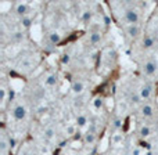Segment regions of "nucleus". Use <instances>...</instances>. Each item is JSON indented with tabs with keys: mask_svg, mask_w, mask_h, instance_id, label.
<instances>
[{
	"mask_svg": "<svg viewBox=\"0 0 158 155\" xmlns=\"http://www.w3.org/2000/svg\"><path fill=\"white\" fill-rule=\"evenodd\" d=\"M157 69H158V63H157V60H147L144 63V65H143V72H144L147 76H153V75H156V72H157Z\"/></svg>",
	"mask_w": 158,
	"mask_h": 155,
	"instance_id": "f257e3e1",
	"label": "nucleus"
},
{
	"mask_svg": "<svg viewBox=\"0 0 158 155\" xmlns=\"http://www.w3.org/2000/svg\"><path fill=\"white\" fill-rule=\"evenodd\" d=\"M139 13H137L135 8H126L125 10V21L129 25H137L139 22Z\"/></svg>",
	"mask_w": 158,
	"mask_h": 155,
	"instance_id": "f03ea898",
	"label": "nucleus"
},
{
	"mask_svg": "<svg viewBox=\"0 0 158 155\" xmlns=\"http://www.w3.org/2000/svg\"><path fill=\"white\" fill-rule=\"evenodd\" d=\"M13 116L15 120H24L27 118V108L24 105H21V104L15 105L13 109Z\"/></svg>",
	"mask_w": 158,
	"mask_h": 155,
	"instance_id": "7ed1b4c3",
	"label": "nucleus"
},
{
	"mask_svg": "<svg viewBox=\"0 0 158 155\" xmlns=\"http://www.w3.org/2000/svg\"><path fill=\"white\" fill-rule=\"evenodd\" d=\"M151 92H153V86H151L150 83H147V84H144V86L140 89V97H142V100H148L150 98V96H151Z\"/></svg>",
	"mask_w": 158,
	"mask_h": 155,
	"instance_id": "20e7f679",
	"label": "nucleus"
},
{
	"mask_svg": "<svg viewBox=\"0 0 158 155\" xmlns=\"http://www.w3.org/2000/svg\"><path fill=\"white\" fill-rule=\"evenodd\" d=\"M15 13L18 14V15H21L22 18H24V17H27V14L29 13V6L25 4V3L17 4V7H15Z\"/></svg>",
	"mask_w": 158,
	"mask_h": 155,
	"instance_id": "39448f33",
	"label": "nucleus"
},
{
	"mask_svg": "<svg viewBox=\"0 0 158 155\" xmlns=\"http://www.w3.org/2000/svg\"><path fill=\"white\" fill-rule=\"evenodd\" d=\"M142 44L144 49H151V47L156 44V39H154V36H151V35H146L144 38H143Z\"/></svg>",
	"mask_w": 158,
	"mask_h": 155,
	"instance_id": "423d86ee",
	"label": "nucleus"
},
{
	"mask_svg": "<svg viewBox=\"0 0 158 155\" xmlns=\"http://www.w3.org/2000/svg\"><path fill=\"white\" fill-rule=\"evenodd\" d=\"M71 89H72V92H74L75 94H81V93L83 92V89H85V84H83V82L82 80H74L72 82Z\"/></svg>",
	"mask_w": 158,
	"mask_h": 155,
	"instance_id": "0eeeda50",
	"label": "nucleus"
},
{
	"mask_svg": "<svg viewBox=\"0 0 158 155\" xmlns=\"http://www.w3.org/2000/svg\"><path fill=\"white\" fill-rule=\"evenodd\" d=\"M126 33H128L131 38H136V36L140 33L139 25H129V27L126 28Z\"/></svg>",
	"mask_w": 158,
	"mask_h": 155,
	"instance_id": "6e6552de",
	"label": "nucleus"
},
{
	"mask_svg": "<svg viewBox=\"0 0 158 155\" xmlns=\"http://www.w3.org/2000/svg\"><path fill=\"white\" fill-rule=\"evenodd\" d=\"M49 42L53 44V46H56V44H58L61 42V35L58 32H52L49 33Z\"/></svg>",
	"mask_w": 158,
	"mask_h": 155,
	"instance_id": "1a4fd4ad",
	"label": "nucleus"
},
{
	"mask_svg": "<svg viewBox=\"0 0 158 155\" xmlns=\"http://www.w3.org/2000/svg\"><path fill=\"white\" fill-rule=\"evenodd\" d=\"M57 82H58V76L56 74H52V75H49V76L46 78L44 83H46V86L53 87V86H56V84H57Z\"/></svg>",
	"mask_w": 158,
	"mask_h": 155,
	"instance_id": "9d476101",
	"label": "nucleus"
},
{
	"mask_svg": "<svg viewBox=\"0 0 158 155\" xmlns=\"http://www.w3.org/2000/svg\"><path fill=\"white\" fill-rule=\"evenodd\" d=\"M142 114L144 115V116H153L154 115V108L150 105V104H144V105L142 107Z\"/></svg>",
	"mask_w": 158,
	"mask_h": 155,
	"instance_id": "9b49d317",
	"label": "nucleus"
},
{
	"mask_svg": "<svg viewBox=\"0 0 158 155\" xmlns=\"http://www.w3.org/2000/svg\"><path fill=\"white\" fill-rule=\"evenodd\" d=\"M101 42V33L100 32H93L90 35V43L92 44H98Z\"/></svg>",
	"mask_w": 158,
	"mask_h": 155,
	"instance_id": "f8f14e48",
	"label": "nucleus"
},
{
	"mask_svg": "<svg viewBox=\"0 0 158 155\" xmlns=\"http://www.w3.org/2000/svg\"><path fill=\"white\" fill-rule=\"evenodd\" d=\"M122 125H123L122 118H115V119L112 120V129H114V130H119V129H122Z\"/></svg>",
	"mask_w": 158,
	"mask_h": 155,
	"instance_id": "ddd939ff",
	"label": "nucleus"
},
{
	"mask_svg": "<svg viewBox=\"0 0 158 155\" xmlns=\"http://www.w3.org/2000/svg\"><path fill=\"white\" fill-rule=\"evenodd\" d=\"M7 148H10V145H8V143L6 141V137H2V141H0V153H2V155L6 154Z\"/></svg>",
	"mask_w": 158,
	"mask_h": 155,
	"instance_id": "4468645a",
	"label": "nucleus"
},
{
	"mask_svg": "<svg viewBox=\"0 0 158 155\" xmlns=\"http://www.w3.org/2000/svg\"><path fill=\"white\" fill-rule=\"evenodd\" d=\"M32 24H33V19L31 18V17H24V18L21 19V25L24 28H31Z\"/></svg>",
	"mask_w": 158,
	"mask_h": 155,
	"instance_id": "2eb2a0df",
	"label": "nucleus"
},
{
	"mask_svg": "<svg viewBox=\"0 0 158 155\" xmlns=\"http://www.w3.org/2000/svg\"><path fill=\"white\" fill-rule=\"evenodd\" d=\"M150 133H151V130H150V128H148V126H142V128L139 129V134H140L142 137L150 136Z\"/></svg>",
	"mask_w": 158,
	"mask_h": 155,
	"instance_id": "dca6fc26",
	"label": "nucleus"
},
{
	"mask_svg": "<svg viewBox=\"0 0 158 155\" xmlns=\"http://www.w3.org/2000/svg\"><path fill=\"white\" fill-rule=\"evenodd\" d=\"M94 140H96V136H94V133H93V132H87V133L85 134V141H86V143L92 144V143H94Z\"/></svg>",
	"mask_w": 158,
	"mask_h": 155,
	"instance_id": "f3484780",
	"label": "nucleus"
},
{
	"mask_svg": "<svg viewBox=\"0 0 158 155\" xmlns=\"http://www.w3.org/2000/svg\"><path fill=\"white\" fill-rule=\"evenodd\" d=\"M77 123H78V126H85L87 123L86 116H85V115H79V116L77 118Z\"/></svg>",
	"mask_w": 158,
	"mask_h": 155,
	"instance_id": "a211bd4d",
	"label": "nucleus"
},
{
	"mask_svg": "<svg viewBox=\"0 0 158 155\" xmlns=\"http://www.w3.org/2000/svg\"><path fill=\"white\" fill-rule=\"evenodd\" d=\"M44 136H46L47 139H52V137L54 136V129H53V128H47L46 130H44Z\"/></svg>",
	"mask_w": 158,
	"mask_h": 155,
	"instance_id": "6ab92c4d",
	"label": "nucleus"
},
{
	"mask_svg": "<svg viewBox=\"0 0 158 155\" xmlns=\"http://www.w3.org/2000/svg\"><path fill=\"white\" fill-rule=\"evenodd\" d=\"M90 18H92V13H90V11H85V13L82 14V19H83L85 22L90 21Z\"/></svg>",
	"mask_w": 158,
	"mask_h": 155,
	"instance_id": "aec40b11",
	"label": "nucleus"
},
{
	"mask_svg": "<svg viewBox=\"0 0 158 155\" xmlns=\"http://www.w3.org/2000/svg\"><path fill=\"white\" fill-rule=\"evenodd\" d=\"M13 39L14 40H22V39H24V33L22 32H15L13 35Z\"/></svg>",
	"mask_w": 158,
	"mask_h": 155,
	"instance_id": "412c9836",
	"label": "nucleus"
},
{
	"mask_svg": "<svg viewBox=\"0 0 158 155\" xmlns=\"http://www.w3.org/2000/svg\"><path fill=\"white\" fill-rule=\"evenodd\" d=\"M140 100H142L140 94H133V96H132V98H131V101H132V103H135V104L140 103Z\"/></svg>",
	"mask_w": 158,
	"mask_h": 155,
	"instance_id": "4be33fe9",
	"label": "nucleus"
},
{
	"mask_svg": "<svg viewBox=\"0 0 158 155\" xmlns=\"http://www.w3.org/2000/svg\"><path fill=\"white\" fill-rule=\"evenodd\" d=\"M69 61H71L69 54H63V57H61V63H63V64H68Z\"/></svg>",
	"mask_w": 158,
	"mask_h": 155,
	"instance_id": "5701e85b",
	"label": "nucleus"
},
{
	"mask_svg": "<svg viewBox=\"0 0 158 155\" xmlns=\"http://www.w3.org/2000/svg\"><path fill=\"white\" fill-rule=\"evenodd\" d=\"M4 100H6V89L2 87L0 89V101H4Z\"/></svg>",
	"mask_w": 158,
	"mask_h": 155,
	"instance_id": "b1692460",
	"label": "nucleus"
},
{
	"mask_svg": "<svg viewBox=\"0 0 158 155\" xmlns=\"http://www.w3.org/2000/svg\"><path fill=\"white\" fill-rule=\"evenodd\" d=\"M101 105H103V100H101V98H96L94 100V107L96 108H100Z\"/></svg>",
	"mask_w": 158,
	"mask_h": 155,
	"instance_id": "393cba45",
	"label": "nucleus"
},
{
	"mask_svg": "<svg viewBox=\"0 0 158 155\" xmlns=\"http://www.w3.org/2000/svg\"><path fill=\"white\" fill-rule=\"evenodd\" d=\"M15 144H17V141H15V139H14V137L8 139V145H10V148H14V147H15Z\"/></svg>",
	"mask_w": 158,
	"mask_h": 155,
	"instance_id": "a878e982",
	"label": "nucleus"
},
{
	"mask_svg": "<svg viewBox=\"0 0 158 155\" xmlns=\"http://www.w3.org/2000/svg\"><path fill=\"white\" fill-rule=\"evenodd\" d=\"M67 132H68L69 134H74L75 133V128H74V126H69V128L67 129Z\"/></svg>",
	"mask_w": 158,
	"mask_h": 155,
	"instance_id": "bb28decb",
	"label": "nucleus"
},
{
	"mask_svg": "<svg viewBox=\"0 0 158 155\" xmlns=\"http://www.w3.org/2000/svg\"><path fill=\"white\" fill-rule=\"evenodd\" d=\"M104 22H106V25H110V24H111V21H110V18H108V17H104Z\"/></svg>",
	"mask_w": 158,
	"mask_h": 155,
	"instance_id": "cd10ccee",
	"label": "nucleus"
},
{
	"mask_svg": "<svg viewBox=\"0 0 158 155\" xmlns=\"http://www.w3.org/2000/svg\"><path fill=\"white\" fill-rule=\"evenodd\" d=\"M148 155H151V154H148Z\"/></svg>",
	"mask_w": 158,
	"mask_h": 155,
	"instance_id": "c85d7f7f",
	"label": "nucleus"
}]
</instances>
